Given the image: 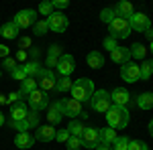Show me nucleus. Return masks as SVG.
<instances>
[{"mask_svg":"<svg viewBox=\"0 0 153 150\" xmlns=\"http://www.w3.org/2000/svg\"><path fill=\"white\" fill-rule=\"evenodd\" d=\"M106 122L108 128L112 130H123L129 126V110L120 108V105H110V110L106 112Z\"/></svg>","mask_w":153,"mask_h":150,"instance_id":"nucleus-1","label":"nucleus"},{"mask_svg":"<svg viewBox=\"0 0 153 150\" xmlns=\"http://www.w3.org/2000/svg\"><path fill=\"white\" fill-rule=\"evenodd\" d=\"M92 93H94V83H92V79L80 77L78 81H74V85H71V97L78 100L80 104L82 102H88L92 97Z\"/></svg>","mask_w":153,"mask_h":150,"instance_id":"nucleus-2","label":"nucleus"},{"mask_svg":"<svg viewBox=\"0 0 153 150\" xmlns=\"http://www.w3.org/2000/svg\"><path fill=\"white\" fill-rule=\"evenodd\" d=\"M90 105H92V110L94 112H108L110 110V105H112V100H110V93L106 91V89H98V91L92 93V97H90Z\"/></svg>","mask_w":153,"mask_h":150,"instance_id":"nucleus-3","label":"nucleus"},{"mask_svg":"<svg viewBox=\"0 0 153 150\" xmlns=\"http://www.w3.org/2000/svg\"><path fill=\"white\" fill-rule=\"evenodd\" d=\"M108 33L110 35L108 37H112V39H127L129 37V33H131V24H129V20L127 18H114L112 23L108 24Z\"/></svg>","mask_w":153,"mask_h":150,"instance_id":"nucleus-4","label":"nucleus"},{"mask_svg":"<svg viewBox=\"0 0 153 150\" xmlns=\"http://www.w3.org/2000/svg\"><path fill=\"white\" fill-rule=\"evenodd\" d=\"M55 75H53V71L49 69V67H41V71H39V75H37V83L41 85V89L47 93L51 91V89H55Z\"/></svg>","mask_w":153,"mask_h":150,"instance_id":"nucleus-5","label":"nucleus"},{"mask_svg":"<svg viewBox=\"0 0 153 150\" xmlns=\"http://www.w3.org/2000/svg\"><path fill=\"white\" fill-rule=\"evenodd\" d=\"M129 24H131V29H133V31L143 33V35L151 29V20H149V16H147V14H143V12H135V14L129 18Z\"/></svg>","mask_w":153,"mask_h":150,"instance_id":"nucleus-6","label":"nucleus"},{"mask_svg":"<svg viewBox=\"0 0 153 150\" xmlns=\"http://www.w3.org/2000/svg\"><path fill=\"white\" fill-rule=\"evenodd\" d=\"M27 97H29L31 110H35V112H39V110H47L49 108V97H47V93L43 91V89H35L31 95H27Z\"/></svg>","mask_w":153,"mask_h":150,"instance_id":"nucleus-7","label":"nucleus"},{"mask_svg":"<svg viewBox=\"0 0 153 150\" xmlns=\"http://www.w3.org/2000/svg\"><path fill=\"white\" fill-rule=\"evenodd\" d=\"M45 20H47L49 29H51L53 33H63V31L68 29V24H70L68 16H65L63 12H53V14H49Z\"/></svg>","mask_w":153,"mask_h":150,"instance_id":"nucleus-8","label":"nucleus"},{"mask_svg":"<svg viewBox=\"0 0 153 150\" xmlns=\"http://www.w3.org/2000/svg\"><path fill=\"white\" fill-rule=\"evenodd\" d=\"M12 23L16 24L19 29H29V26H33V24L37 23V12L35 10H21L16 12V16H14V20Z\"/></svg>","mask_w":153,"mask_h":150,"instance_id":"nucleus-9","label":"nucleus"},{"mask_svg":"<svg viewBox=\"0 0 153 150\" xmlns=\"http://www.w3.org/2000/svg\"><path fill=\"white\" fill-rule=\"evenodd\" d=\"M120 77L125 81H129V83H135V81L141 79V69H139V65L137 63H125V65H120Z\"/></svg>","mask_w":153,"mask_h":150,"instance_id":"nucleus-10","label":"nucleus"},{"mask_svg":"<svg viewBox=\"0 0 153 150\" xmlns=\"http://www.w3.org/2000/svg\"><path fill=\"white\" fill-rule=\"evenodd\" d=\"M61 104V110H63V116H68V118H78V116H82V104L78 102V100H74V97H68V100H61L59 102Z\"/></svg>","mask_w":153,"mask_h":150,"instance_id":"nucleus-11","label":"nucleus"},{"mask_svg":"<svg viewBox=\"0 0 153 150\" xmlns=\"http://www.w3.org/2000/svg\"><path fill=\"white\" fill-rule=\"evenodd\" d=\"M100 144V128H86L82 134V146L96 148Z\"/></svg>","mask_w":153,"mask_h":150,"instance_id":"nucleus-12","label":"nucleus"},{"mask_svg":"<svg viewBox=\"0 0 153 150\" xmlns=\"http://www.w3.org/2000/svg\"><path fill=\"white\" fill-rule=\"evenodd\" d=\"M74 69H76L74 57L68 55V53H63V55L59 57V61H57V71L61 73V77H70L71 73H74Z\"/></svg>","mask_w":153,"mask_h":150,"instance_id":"nucleus-13","label":"nucleus"},{"mask_svg":"<svg viewBox=\"0 0 153 150\" xmlns=\"http://www.w3.org/2000/svg\"><path fill=\"white\" fill-rule=\"evenodd\" d=\"M110 100H112V105L127 108V104L131 102V95L125 87H114V91H110Z\"/></svg>","mask_w":153,"mask_h":150,"instance_id":"nucleus-14","label":"nucleus"},{"mask_svg":"<svg viewBox=\"0 0 153 150\" xmlns=\"http://www.w3.org/2000/svg\"><path fill=\"white\" fill-rule=\"evenodd\" d=\"M61 120H63V110H61V104L55 102V104L49 105V110H47V122H49V126H55Z\"/></svg>","mask_w":153,"mask_h":150,"instance_id":"nucleus-15","label":"nucleus"},{"mask_svg":"<svg viewBox=\"0 0 153 150\" xmlns=\"http://www.w3.org/2000/svg\"><path fill=\"white\" fill-rule=\"evenodd\" d=\"M55 134H57V130L53 126H39L37 128V134H35V140L39 142H51V140H55Z\"/></svg>","mask_w":153,"mask_h":150,"instance_id":"nucleus-16","label":"nucleus"},{"mask_svg":"<svg viewBox=\"0 0 153 150\" xmlns=\"http://www.w3.org/2000/svg\"><path fill=\"white\" fill-rule=\"evenodd\" d=\"M27 114H29V108L23 102H16V104L10 105V120L12 122H23L25 118H27Z\"/></svg>","mask_w":153,"mask_h":150,"instance_id":"nucleus-17","label":"nucleus"},{"mask_svg":"<svg viewBox=\"0 0 153 150\" xmlns=\"http://www.w3.org/2000/svg\"><path fill=\"white\" fill-rule=\"evenodd\" d=\"M110 59L118 63V65H125L131 61V53H129V47H117L112 53H110Z\"/></svg>","mask_w":153,"mask_h":150,"instance_id":"nucleus-18","label":"nucleus"},{"mask_svg":"<svg viewBox=\"0 0 153 150\" xmlns=\"http://www.w3.org/2000/svg\"><path fill=\"white\" fill-rule=\"evenodd\" d=\"M112 10H114V14H117L118 18H127V20H129L131 16L135 14V10H133V4H131V2H125V0H123V2H118Z\"/></svg>","mask_w":153,"mask_h":150,"instance_id":"nucleus-19","label":"nucleus"},{"mask_svg":"<svg viewBox=\"0 0 153 150\" xmlns=\"http://www.w3.org/2000/svg\"><path fill=\"white\" fill-rule=\"evenodd\" d=\"M33 142H35V138H33L29 132H19V134L14 136V144H16V148H21V150L31 148Z\"/></svg>","mask_w":153,"mask_h":150,"instance_id":"nucleus-20","label":"nucleus"},{"mask_svg":"<svg viewBox=\"0 0 153 150\" xmlns=\"http://www.w3.org/2000/svg\"><path fill=\"white\" fill-rule=\"evenodd\" d=\"M117 138H118V136H117V130H112V128H100V144L112 146Z\"/></svg>","mask_w":153,"mask_h":150,"instance_id":"nucleus-21","label":"nucleus"},{"mask_svg":"<svg viewBox=\"0 0 153 150\" xmlns=\"http://www.w3.org/2000/svg\"><path fill=\"white\" fill-rule=\"evenodd\" d=\"M86 61H88V65H90L92 69H100V67L104 65V55L98 53V51H90L88 57H86Z\"/></svg>","mask_w":153,"mask_h":150,"instance_id":"nucleus-22","label":"nucleus"},{"mask_svg":"<svg viewBox=\"0 0 153 150\" xmlns=\"http://www.w3.org/2000/svg\"><path fill=\"white\" fill-rule=\"evenodd\" d=\"M61 55H63V53H61V47H59V45H51V47H49V55H47L49 69H51V67H57V61H59Z\"/></svg>","mask_w":153,"mask_h":150,"instance_id":"nucleus-23","label":"nucleus"},{"mask_svg":"<svg viewBox=\"0 0 153 150\" xmlns=\"http://www.w3.org/2000/svg\"><path fill=\"white\" fill-rule=\"evenodd\" d=\"M137 105L141 110H151L153 108V91H145L137 97Z\"/></svg>","mask_w":153,"mask_h":150,"instance_id":"nucleus-24","label":"nucleus"},{"mask_svg":"<svg viewBox=\"0 0 153 150\" xmlns=\"http://www.w3.org/2000/svg\"><path fill=\"white\" fill-rule=\"evenodd\" d=\"M129 53L133 59H145L147 57V47L141 45V43H133V45L129 47Z\"/></svg>","mask_w":153,"mask_h":150,"instance_id":"nucleus-25","label":"nucleus"},{"mask_svg":"<svg viewBox=\"0 0 153 150\" xmlns=\"http://www.w3.org/2000/svg\"><path fill=\"white\" fill-rule=\"evenodd\" d=\"M37 85H39V83H37V79L27 77V79L21 83V91H19V93H21V95H31V93L37 89Z\"/></svg>","mask_w":153,"mask_h":150,"instance_id":"nucleus-26","label":"nucleus"},{"mask_svg":"<svg viewBox=\"0 0 153 150\" xmlns=\"http://www.w3.org/2000/svg\"><path fill=\"white\" fill-rule=\"evenodd\" d=\"M0 35L4 37V39H16V35H19V26L12 23H6L2 29H0Z\"/></svg>","mask_w":153,"mask_h":150,"instance_id":"nucleus-27","label":"nucleus"},{"mask_svg":"<svg viewBox=\"0 0 153 150\" xmlns=\"http://www.w3.org/2000/svg\"><path fill=\"white\" fill-rule=\"evenodd\" d=\"M25 73H27V77H33V79H37V75H39V71H41V65L37 63V61H27L23 65Z\"/></svg>","mask_w":153,"mask_h":150,"instance_id":"nucleus-28","label":"nucleus"},{"mask_svg":"<svg viewBox=\"0 0 153 150\" xmlns=\"http://www.w3.org/2000/svg\"><path fill=\"white\" fill-rule=\"evenodd\" d=\"M139 69H141V79L147 81L149 77L153 75V59H147V61H143L141 65H139Z\"/></svg>","mask_w":153,"mask_h":150,"instance_id":"nucleus-29","label":"nucleus"},{"mask_svg":"<svg viewBox=\"0 0 153 150\" xmlns=\"http://www.w3.org/2000/svg\"><path fill=\"white\" fill-rule=\"evenodd\" d=\"M71 85H74V81H71L70 77H59V79L55 81V91H59V93L71 91Z\"/></svg>","mask_w":153,"mask_h":150,"instance_id":"nucleus-30","label":"nucleus"},{"mask_svg":"<svg viewBox=\"0 0 153 150\" xmlns=\"http://www.w3.org/2000/svg\"><path fill=\"white\" fill-rule=\"evenodd\" d=\"M84 130L86 128L82 126V122H78V120H71L70 126H68V132H70V136H78V138H82Z\"/></svg>","mask_w":153,"mask_h":150,"instance_id":"nucleus-31","label":"nucleus"},{"mask_svg":"<svg viewBox=\"0 0 153 150\" xmlns=\"http://www.w3.org/2000/svg\"><path fill=\"white\" fill-rule=\"evenodd\" d=\"M49 31V24H47V20H37L35 24H33V33H35L37 37H43L45 33Z\"/></svg>","mask_w":153,"mask_h":150,"instance_id":"nucleus-32","label":"nucleus"},{"mask_svg":"<svg viewBox=\"0 0 153 150\" xmlns=\"http://www.w3.org/2000/svg\"><path fill=\"white\" fill-rule=\"evenodd\" d=\"M25 122H27L29 130H31V128H39V114H37L35 110H31V112L27 114V118H25Z\"/></svg>","mask_w":153,"mask_h":150,"instance_id":"nucleus-33","label":"nucleus"},{"mask_svg":"<svg viewBox=\"0 0 153 150\" xmlns=\"http://www.w3.org/2000/svg\"><path fill=\"white\" fill-rule=\"evenodd\" d=\"M10 75H12V79H14V81H21V83L27 79V73H25L23 65H16V67L10 71Z\"/></svg>","mask_w":153,"mask_h":150,"instance_id":"nucleus-34","label":"nucleus"},{"mask_svg":"<svg viewBox=\"0 0 153 150\" xmlns=\"http://www.w3.org/2000/svg\"><path fill=\"white\" fill-rule=\"evenodd\" d=\"M114 18H117V14H114V10H112V8H104V10L100 12V20H102V23H106V24H110Z\"/></svg>","mask_w":153,"mask_h":150,"instance_id":"nucleus-35","label":"nucleus"},{"mask_svg":"<svg viewBox=\"0 0 153 150\" xmlns=\"http://www.w3.org/2000/svg\"><path fill=\"white\" fill-rule=\"evenodd\" d=\"M112 146H114V150H129V138L127 136H118Z\"/></svg>","mask_w":153,"mask_h":150,"instance_id":"nucleus-36","label":"nucleus"},{"mask_svg":"<svg viewBox=\"0 0 153 150\" xmlns=\"http://www.w3.org/2000/svg\"><path fill=\"white\" fill-rule=\"evenodd\" d=\"M65 144H68V150H80V148H82V138H78V136H70V140H68Z\"/></svg>","mask_w":153,"mask_h":150,"instance_id":"nucleus-37","label":"nucleus"},{"mask_svg":"<svg viewBox=\"0 0 153 150\" xmlns=\"http://www.w3.org/2000/svg\"><path fill=\"white\" fill-rule=\"evenodd\" d=\"M39 12H41V14H43V16H49V14H53V4H51V2H41V4H39Z\"/></svg>","mask_w":153,"mask_h":150,"instance_id":"nucleus-38","label":"nucleus"},{"mask_svg":"<svg viewBox=\"0 0 153 150\" xmlns=\"http://www.w3.org/2000/svg\"><path fill=\"white\" fill-rule=\"evenodd\" d=\"M129 150H149V146L141 140H129Z\"/></svg>","mask_w":153,"mask_h":150,"instance_id":"nucleus-39","label":"nucleus"},{"mask_svg":"<svg viewBox=\"0 0 153 150\" xmlns=\"http://www.w3.org/2000/svg\"><path fill=\"white\" fill-rule=\"evenodd\" d=\"M102 45H104V49H108L110 53H112V51L118 47V45H117V39H112V37H106L104 41H102Z\"/></svg>","mask_w":153,"mask_h":150,"instance_id":"nucleus-40","label":"nucleus"},{"mask_svg":"<svg viewBox=\"0 0 153 150\" xmlns=\"http://www.w3.org/2000/svg\"><path fill=\"white\" fill-rule=\"evenodd\" d=\"M55 140H57V142H68V140H70V132H68V128H65V130H57Z\"/></svg>","mask_w":153,"mask_h":150,"instance_id":"nucleus-41","label":"nucleus"},{"mask_svg":"<svg viewBox=\"0 0 153 150\" xmlns=\"http://www.w3.org/2000/svg\"><path fill=\"white\" fill-rule=\"evenodd\" d=\"M2 67H4V69H8V71H12L14 67H16V59H10V57H6L4 61H2Z\"/></svg>","mask_w":153,"mask_h":150,"instance_id":"nucleus-42","label":"nucleus"},{"mask_svg":"<svg viewBox=\"0 0 153 150\" xmlns=\"http://www.w3.org/2000/svg\"><path fill=\"white\" fill-rule=\"evenodd\" d=\"M21 97H23V95H21V93H19V91H12L10 95L6 97V104H8V105L16 104V102H21Z\"/></svg>","mask_w":153,"mask_h":150,"instance_id":"nucleus-43","label":"nucleus"},{"mask_svg":"<svg viewBox=\"0 0 153 150\" xmlns=\"http://www.w3.org/2000/svg\"><path fill=\"white\" fill-rule=\"evenodd\" d=\"M51 4H53V10H55V8H57V10H63V8H68V6H70V2H68V0H55V2H51Z\"/></svg>","mask_w":153,"mask_h":150,"instance_id":"nucleus-44","label":"nucleus"},{"mask_svg":"<svg viewBox=\"0 0 153 150\" xmlns=\"http://www.w3.org/2000/svg\"><path fill=\"white\" fill-rule=\"evenodd\" d=\"M31 43H33V41H31L29 37H21V39H19V47H21V51L29 49V47H31Z\"/></svg>","mask_w":153,"mask_h":150,"instance_id":"nucleus-45","label":"nucleus"},{"mask_svg":"<svg viewBox=\"0 0 153 150\" xmlns=\"http://www.w3.org/2000/svg\"><path fill=\"white\" fill-rule=\"evenodd\" d=\"M8 53H10V49L6 45H0V59H6L8 57Z\"/></svg>","mask_w":153,"mask_h":150,"instance_id":"nucleus-46","label":"nucleus"},{"mask_svg":"<svg viewBox=\"0 0 153 150\" xmlns=\"http://www.w3.org/2000/svg\"><path fill=\"white\" fill-rule=\"evenodd\" d=\"M27 57H29L27 51H19L16 53V61H21V63H27Z\"/></svg>","mask_w":153,"mask_h":150,"instance_id":"nucleus-47","label":"nucleus"},{"mask_svg":"<svg viewBox=\"0 0 153 150\" xmlns=\"http://www.w3.org/2000/svg\"><path fill=\"white\" fill-rule=\"evenodd\" d=\"M29 55H31V61H35V59L39 57V49H35V47H33V49L29 51Z\"/></svg>","mask_w":153,"mask_h":150,"instance_id":"nucleus-48","label":"nucleus"},{"mask_svg":"<svg viewBox=\"0 0 153 150\" xmlns=\"http://www.w3.org/2000/svg\"><path fill=\"white\" fill-rule=\"evenodd\" d=\"M96 150H112V146H106V144H98Z\"/></svg>","mask_w":153,"mask_h":150,"instance_id":"nucleus-49","label":"nucleus"},{"mask_svg":"<svg viewBox=\"0 0 153 150\" xmlns=\"http://www.w3.org/2000/svg\"><path fill=\"white\" fill-rule=\"evenodd\" d=\"M145 37H147V39H149V43H151V41H153V29H149V31L145 33Z\"/></svg>","mask_w":153,"mask_h":150,"instance_id":"nucleus-50","label":"nucleus"},{"mask_svg":"<svg viewBox=\"0 0 153 150\" xmlns=\"http://www.w3.org/2000/svg\"><path fill=\"white\" fill-rule=\"evenodd\" d=\"M149 134H151V136H153V120H151V122H149Z\"/></svg>","mask_w":153,"mask_h":150,"instance_id":"nucleus-51","label":"nucleus"},{"mask_svg":"<svg viewBox=\"0 0 153 150\" xmlns=\"http://www.w3.org/2000/svg\"><path fill=\"white\" fill-rule=\"evenodd\" d=\"M2 124H4V114L0 112V126H2Z\"/></svg>","mask_w":153,"mask_h":150,"instance_id":"nucleus-52","label":"nucleus"},{"mask_svg":"<svg viewBox=\"0 0 153 150\" xmlns=\"http://www.w3.org/2000/svg\"><path fill=\"white\" fill-rule=\"evenodd\" d=\"M149 51H151V53H153V41H151V43H149Z\"/></svg>","mask_w":153,"mask_h":150,"instance_id":"nucleus-53","label":"nucleus"}]
</instances>
